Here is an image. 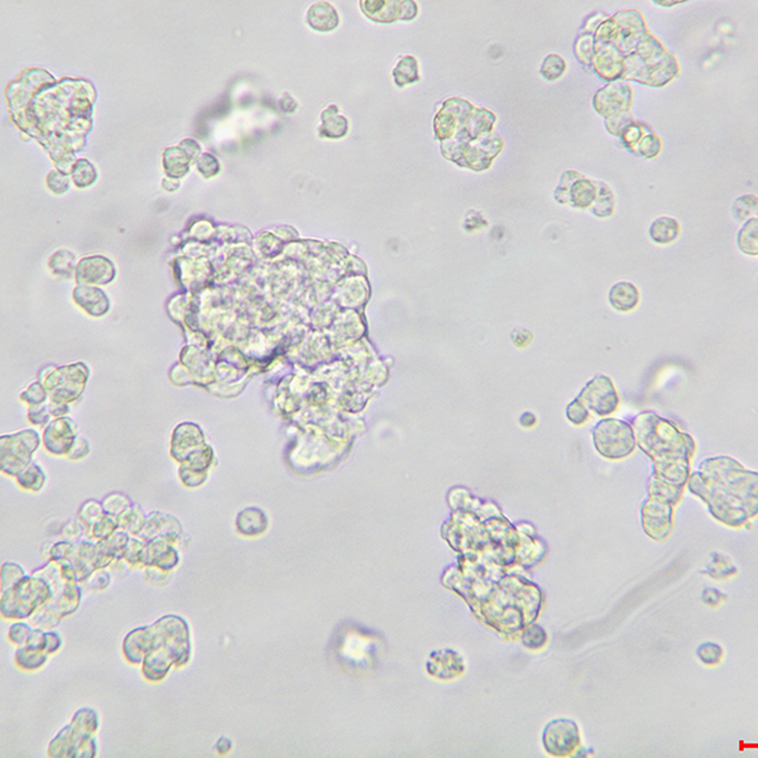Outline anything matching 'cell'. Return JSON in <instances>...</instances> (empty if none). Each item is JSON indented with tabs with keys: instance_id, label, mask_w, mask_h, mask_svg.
Segmentation results:
<instances>
[{
	"instance_id": "f546056e",
	"label": "cell",
	"mask_w": 758,
	"mask_h": 758,
	"mask_svg": "<svg viewBox=\"0 0 758 758\" xmlns=\"http://www.w3.org/2000/svg\"><path fill=\"white\" fill-rule=\"evenodd\" d=\"M27 575L24 569L15 563H6L1 566V594L7 593L12 588L19 584Z\"/></svg>"
},
{
	"instance_id": "cb8c5ba5",
	"label": "cell",
	"mask_w": 758,
	"mask_h": 758,
	"mask_svg": "<svg viewBox=\"0 0 758 758\" xmlns=\"http://www.w3.org/2000/svg\"><path fill=\"white\" fill-rule=\"evenodd\" d=\"M145 519L147 516L145 512L140 510V507L131 504L128 510H125L122 515L118 516L117 522L119 529L127 531L134 536H138L140 531L145 527Z\"/></svg>"
},
{
	"instance_id": "5bb4252c",
	"label": "cell",
	"mask_w": 758,
	"mask_h": 758,
	"mask_svg": "<svg viewBox=\"0 0 758 758\" xmlns=\"http://www.w3.org/2000/svg\"><path fill=\"white\" fill-rule=\"evenodd\" d=\"M181 535L182 526L177 518L161 512H152L150 516H147L145 527L140 531L138 538L145 540V542L153 538H163L168 542L176 544L179 542Z\"/></svg>"
},
{
	"instance_id": "44dd1931",
	"label": "cell",
	"mask_w": 758,
	"mask_h": 758,
	"mask_svg": "<svg viewBox=\"0 0 758 758\" xmlns=\"http://www.w3.org/2000/svg\"><path fill=\"white\" fill-rule=\"evenodd\" d=\"M307 22L311 27L321 32H328L339 24V17L335 9L328 3H317L312 6L307 13Z\"/></svg>"
},
{
	"instance_id": "7c38bea8",
	"label": "cell",
	"mask_w": 758,
	"mask_h": 758,
	"mask_svg": "<svg viewBox=\"0 0 758 758\" xmlns=\"http://www.w3.org/2000/svg\"><path fill=\"white\" fill-rule=\"evenodd\" d=\"M545 748L554 756H565L579 745L578 728L572 720L558 719L549 724L545 729Z\"/></svg>"
},
{
	"instance_id": "ba28073f",
	"label": "cell",
	"mask_w": 758,
	"mask_h": 758,
	"mask_svg": "<svg viewBox=\"0 0 758 758\" xmlns=\"http://www.w3.org/2000/svg\"><path fill=\"white\" fill-rule=\"evenodd\" d=\"M340 663L349 669L363 671L369 669L377 657V643L369 636L354 631H346L340 637L337 648Z\"/></svg>"
},
{
	"instance_id": "681fc988",
	"label": "cell",
	"mask_w": 758,
	"mask_h": 758,
	"mask_svg": "<svg viewBox=\"0 0 758 758\" xmlns=\"http://www.w3.org/2000/svg\"><path fill=\"white\" fill-rule=\"evenodd\" d=\"M524 645L529 646V647H540V646H542L545 641H546V636H545L542 629H540L538 627H533L531 631H529V634H524Z\"/></svg>"
},
{
	"instance_id": "7402d4cb",
	"label": "cell",
	"mask_w": 758,
	"mask_h": 758,
	"mask_svg": "<svg viewBox=\"0 0 758 758\" xmlns=\"http://www.w3.org/2000/svg\"><path fill=\"white\" fill-rule=\"evenodd\" d=\"M680 232L682 227L679 221L670 216H661L652 223L650 227V236L657 244L668 245L679 238Z\"/></svg>"
},
{
	"instance_id": "c3c4849f",
	"label": "cell",
	"mask_w": 758,
	"mask_h": 758,
	"mask_svg": "<svg viewBox=\"0 0 758 758\" xmlns=\"http://www.w3.org/2000/svg\"><path fill=\"white\" fill-rule=\"evenodd\" d=\"M86 531V527L83 526L81 522L79 521H71L70 524H66L63 527V538L66 541H71V542H79L81 538L83 536Z\"/></svg>"
},
{
	"instance_id": "30bf717a",
	"label": "cell",
	"mask_w": 758,
	"mask_h": 758,
	"mask_svg": "<svg viewBox=\"0 0 758 758\" xmlns=\"http://www.w3.org/2000/svg\"><path fill=\"white\" fill-rule=\"evenodd\" d=\"M583 405L598 416H608L620 406V398L612 379L606 376H595L586 383L580 393Z\"/></svg>"
},
{
	"instance_id": "1f68e13d",
	"label": "cell",
	"mask_w": 758,
	"mask_h": 758,
	"mask_svg": "<svg viewBox=\"0 0 758 758\" xmlns=\"http://www.w3.org/2000/svg\"><path fill=\"white\" fill-rule=\"evenodd\" d=\"M757 197L753 195H745L738 197L733 204V215L738 221H745L747 219L756 218L757 215Z\"/></svg>"
},
{
	"instance_id": "e0dca14e",
	"label": "cell",
	"mask_w": 758,
	"mask_h": 758,
	"mask_svg": "<svg viewBox=\"0 0 758 758\" xmlns=\"http://www.w3.org/2000/svg\"><path fill=\"white\" fill-rule=\"evenodd\" d=\"M97 542H92L89 538L80 540L76 542L75 551L71 558V564L76 572V579L79 584L89 579L90 575L97 572Z\"/></svg>"
},
{
	"instance_id": "7a4b0ae2",
	"label": "cell",
	"mask_w": 758,
	"mask_h": 758,
	"mask_svg": "<svg viewBox=\"0 0 758 758\" xmlns=\"http://www.w3.org/2000/svg\"><path fill=\"white\" fill-rule=\"evenodd\" d=\"M632 428L640 448L656 462L689 460L695 451L694 439L652 412L638 414Z\"/></svg>"
},
{
	"instance_id": "6da1fadb",
	"label": "cell",
	"mask_w": 758,
	"mask_h": 758,
	"mask_svg": "<svg viewBox=\"0 0 758 758\" xmlns=\"http://www.w3.org/2000/svg\"><path fill=\"white\" fill-rule=\"evenodd\" d=\"M190 657V628L182 617L168 614L148 626V647L142 662L147 680L162 682L172 666L184 668Z\"/></svg>"
},
{
	"instance_id": "f907efd6",
	"label": "cell",
	"mask_w": 758,
	"mask_h": 758,
	"mask_svg": "<svg viewBox=\"0 0 758 758\" xmlns=\"http://www.w3.org/2000/svg\"><path fill=\"white\" fill-rule=\"evenodd\" d=\"M232 747L233 743L232 741L227 737H220L218 739L216 745H215V751L218 752L219 755H227L229 752L232 751Z\"/></svg>"
},
{
	"instance_id": "d6a6232c",
	"label": "cell",
	"mask_w": 758,
	"mask_h": 758,
	"mask_svg": "<svg viewBox=\"0 0 758 758\" xmlns=\"http://www.w3.org/2000/svg\"><path fill=\"white\" fill-rule=\"evenodd\" d=\"M566 63L561 56L556 54H550L545 57L544 63L541 65L540 72L546 80H558L565 74Z\"/></svg>"
},
{
	"instance_id": "7dc6e473",
	"label": "cell",
	"mask_w": 758,
	"mask_h": 758,
	"mask_svg": "<svg viewBox=\"0 0 758 758\" xmlns=\"http://www.w3.org/2000/svg\"><path fill=\"white\" fill-rule=\"evenodd\" d=\"M179 478H181V481L185 485L193 488V487H199L202 483L205 482L207 473L205 471H197V470L190 468H181Z\"/></svg>"
},
{
	"instance_id": "ac0fdd59",
	"label": "cell",
	"mask_w": 758,
	"mask_h": 758,
	"mask_svg": "<svg viewBox=\"0 0 758 758\" xmlns=\"http://www.w3.org/2000/svg\"><path fill=\"white\" fill-rule=\"evenodd\" d=\"M236 531L245 538H255L268 529V518L258 508H245L235 519Z\"/></svg>"
},
{
	"instance_id": "2e32d148",
	"label": "cell",
	"mask_w": 758,
	"mask_h": 758,
	"mask_svg": "<svg viewBox=\"0 0 758 758\" xmlns=\"http://www.w3.org/2000/svg\"><path fill=\"white\" fill-rule=\"evenodd\" d=\"M179 564V552L166 538H153L145 542L142 554V565L156 566L163 572H170Z\"/></svg>"
},
{
	"instance_id": "e575fe53",
	"label": "cell",
	"mask_w": 758,
	"mask_h": 758,
	"mask_svg": "<svg viewBox=\"0 0 758 758\" xmlns=\"http://www.w3.org/2000/svg\"><path fill=\"white\" fill-rule=\"evenodd\" d=\"M105 515L106 513L104 510L103 504L97 503L95 501H89L83 503L79 510V521L86 527V530H89L90 527H92Z\"/></svg>"
},
{
	"instance_id": "52a82bcc",
	"label": "cell",
	"mask_w": 758,
	"mask_h": 758,
	"mask_svg": "<svg viewBox=\"0 0 758 758\" xmlns=\"http://www.w3.org/2000/svg\"><path fill=\"white\" fill-rule=\"evenodd\" d=\"M594 446L609 460H620L632 454L636 448L634 428L617 419H606L593 430Z\"/></svg>"
},
{
	"instance_id": "f35d334b",
	"label": "cell",
	"mask_w": 758,
	"mask_h": 758,
	"mask_svg": "<svg viewBox=\"0 0 758 758\" xmlns=\"http://www.w3.org/2000/svg\"><path fill=\"white\" fill-rule=\"evenodd\" d=\"M326 113L329 114V118L323 114V129H321V134L326 131L324 136H329L330 138H340L341 136H344L346 133V120L344 118L337 115V118H332L331 115V109H328Z\"/></svg>"
},
{
	"instance_id": "4dcf8cb0",
	"label": "cell",
	"mask_w": 758,
	"mask_h": 758,
	"mask_svg": "<svg viewBox=\"0 0 758 758\" xmlns=\"http://www.w3.org/2000/svg\"><path fill=\"white\" fill-rule=\"evenodd\" d=\"M118 529H119V526H118L117 518L109 516V515H105L92 527H90L89 530H86V538L97 540V541L99 540H106V538H111V535Z\"/></svg>"
},
{
	"instance_id": "277c9868",
	"label": "cell",
	"mask_w": 758,
	"mask_h": 758,
	"mask_svg": "<svg viewBox=\"0 0 758 758\" xmlns=\"http://www.w3.org/2000/svg\"><path fill=\"white\" fill-rule=\"evenodd\" d=\"M49 583L52 598L40 609L61 620L76 612L81 600V588L76 579L74 566L69 560H49L32 572Z\"/></svg>"
},
{
	"instance_id": "74e56055",
	"label": "cell",
	"mask_w": 758,
	"mask_h": 758,
	"mask_svg": "<svg viewBox=\"0 0 758 758\" xmlns=\"http://www.w3.org/2000/svg\"><path fill=\"white\" fill-rule=\"evenodd\" d=\"M651 131H652L648 127L634 120V123L628 125L626 131L622 133L620 138L623 139V142H624V145H626L628 150L634 153L636 145L641 140L642 137H645L646 134L651 133Z\"/></svg>"
},
{
	"instance_id": "4fadbf2b",
	"label": "cell",
	"mask_w": 758,
	"mask_h": 758,
	"mask_svg": "<svg viewBox=\"0 0 758 758\" xmlns=\"http://www.w3.org/2000/svg\"><path fill=\"white\" fill-rule=\"evenodd\" d=\"M362 9L373 21L382 23L412 19L417 14L414 1H362Z\"/></svg>"
},
{
	"instance_id": "ffe728a7",
	"label": "cell",
	"mask_w": 758,
	"mask_h": 758,
	"mask_svg": "<svg viewBox=\"0 0 758 758\" xmlns=\"http://www.w3.org/2000/svg\"><path fill=\"white\" fill-rule=\"evenodd\" d=\"M148 646V626L136 628L125 636L123 652L125 659L133 665L143 662Z\"/></svg>"
},
{
	"instance_id": "d6986e66",
	"label": "cell",
	"mask_w": 758,
	"mask_h": 758,
	"mask_svg": "<svg viewBox=\"0 0 758 758\" xmlns=\"http://www.w3.org/2000/svg\"><path fill=\"white\" fill-rule=\"evenodd\" d=\"M609 303L620 312L634 311L640 305V292L634 283H615L609 291Z\"/></svg>"
},
{
	"instance_id": "d4e9b609",
	"label": "cell",
	"mask_w": 758,
	"mask_h": 758,
	"mask_svg": "<svg viewBox=\"0 0 758 758\" xmlns=\"http://www.w3.org/2000/svg\"><path fill=\"white\" fill-rule=\"evenodd\" d=\"M49 660V654L31 650L26 646H19L15 652V663L18 668L26 671H35Z\"/></svg>"
},
{
	"instance_id": "9c48e42d",
	"label": "cell",
	"mask_w": 758,
	"mask_h": 758,
	"mask_svg": "<svg viewBox=\"0 0 758 758\" xmlns=\"http://www.w3.org/2000/svg\"><path fill=\"white\" fill-rule=\"evenodd\" d=\"M598 195L597 181L588 179L576 171L563 173L558 188L555 190V200L558 204H567L575 209L592 207Z\"/></svg>"
},
{
	"instance_id": "816d5d0a",
	"label": "cell",
	"mask_w": 758,
	"mask_h": 758,
	"mask_svg": "<svg viewBox=\"0 0 758 758\" xmlns=\"http://www.w3.org/2000/svg\"><path fill=\"white\" fill-rule=\"evenodd\" d=\"M655 3L663 6V7H670V6H675V4H682V1H655Z\"/></svg>"
},
{
	"instance_id": "836d02e7",
	"label": "cell",
	"mask_w": 758,
	"mask_h": 758,
	"mask_svg": "<svg viewBox=\"0 0 758 758\" xmlns=\"http://www.w3.org/2000/svg\"><path fill=\"white\" fill-rule=\"evenodd\" d=\"M662 150L661 139L656 136L655 133H648L641 140L637 143L634 153L637 156H642L646 159H654Z\"/></svg>"
},
{
	"instance_id": "4316f807",
	"label": "cell",
	"mask_w": 758,
	"mask_h": 758,
	"mask_svg": "<svg viewBox=\"0 0 758 758\" xmlns=\"http://www.w3.org/2000/svg\"><path fill=\"white\" fill-rule=\"evenodd\" d=\"M17 482L24 490L38 492L46 483V476L38 465L31 462L17 474Z\"/></svg>"
},
{
	"instance_id": "f1b7e54d",
	"label": "cell",
	"mask_w": 758,
	"mask_h": 758,
	"mask_svg": "<svg viewBox=\"0 0 758 758\" xmlns=\"http://www.w3.org/2000/svg\"><path fill=\"white\" fill-rule=\"evenodd\" d=\"M393 76H394V81L398 86L417 81L420 76L417 72V63L414 57L407 56L405 58H402L397 65V67L393 71Z\"/></svg>"
},
{
	"instance_id": "8992f818",
	"label": "cell",
	"mask_w": 758,
	"mask_h": 758,
	"mask_svg": "<svg viewBox=\"0 0 758 758\" xmlns=\"http://www.w3.org/2000/svg\"><path fill=\"white\" fill-rule=\"evenodd\" d=\"M52 598L49 583L35 575H27L19 584L1 594L0 611L6 620H26Z\"/></svg>"
},
{
	"instance_id": "ab89813d",
	"label": "cell",
	"mask_w": 758,
	"mask_h": 758,
	"mask_svg": "<svg viewBox=\"0 0 758 758\" xmlns=\"http://www.w3.org/2000/svg\"><path fill=\"white\" fill-rule=\"evenodd\" d=\"M145 541L142 538H131L129 542L123 550V560H125L129 566L142 565V554L145 550Z\"/></svg>"
},
{
	"instance_id": "3957f363",
	"label": "cell",
	"mask_w": 758,
	"mask_h": 758,
	"mask_svg": "<svg viewBox=\"0 0 758 758\" xmlns=\"http://www.w3.org/2000/svg\"><path fill=\"white\" fill-rule=\"evenodd\" d=\"M623 75L620 79L634 80L648 86L660 88L679 75V63L670 55L655 35H650L623 58Z\"/></svg>"
},
{
	"instance_id": "83f0119b",
	"label": "cell",
	"mask_w": 758,
	"mask_h": 758,
	"mask_svg": "<svg viewBox=\"0 0 758 758\" xmlns=\"http://www.w3.org/2000/svg\"><path fill=\"white\" fill-rule=\"evenodd\" d=\"M598 195L592 205V211L598 218H609L614 213V195L611 187L604 182L597 181Z\"/></svg>"
},
{
	"instance_id": "60d3db41",
	"label": "cell",
	"mask_w": 758,
	"mask_h": 758,
	"mask_svg": "<svg viewBox=\"0 0 758 758\" xmlns=\"http://www.w3.org/2000/svg\"><path fill=\"white\" fill-rule=\"evenodd\" d=\"M634 119L632 117V114L629 111H624V113H620L617 115L613 117L606 118V131H609L611 134L620 137L622 133L626 131L628 125L634 123Z\"/></svg>"
},
{
	"instance_id": "bcb514c9",
	"label": "cell",
	"mask_w": 758,
	"mask_h": 758,
	"mask_svg": "<svg viewBox=\"0 0 758 758\" xmlns=\"http://www.w3.org/2000/svg\"><path fill=\"white\" fill-rule=\"evenodd\" d=\"M83 584H86L91 590H104L111 584V574L105 572L104 569L97 570L92 575H90L89 579L83 581Z\"/></svg>"
},
{
	"instance_id": "5b68a950",
	"label": "cell",
	"mask_w": 758,
	"mask_h": 758,
	"mask_svg": "<svg viewBox=\"0 0 758 758\" xmlns=\"http://www.w3.org/2000/svg\"><path fill=\"white\" fill-rule=\"evenodd\" d=\"M99 728L97 711L90 708L77 710L49 747V757L92 758L97 756L95 733Z\"/></svg>"
},
{
	"instance_id": "ee69618b",
	"label": "cell",
	"mask_w": 758,
	"mask_h": 758,
	"mask_svg": "<svg viewBox=\"0 0 758 758\" xmlns=\"http://www.w3.org/2000/svg\"><path fill=\"white\" fill-rule=\"evenodd\" d=\"M129 540H131L129 532L122 530V529H118L111 535V538L105 540L111 549L115 551V560H123V550H124L127 544L129 542Z\"/></svg>"
},
{
	"instance_id": "603a6c76",
	"label": "cell",
	"mask_w": 758,
	"mask_h": 758,
	"mask_svg": "<svg viewBox=\"0 0 758 758\" xmlns=\"http://www.w3.org/2000/svg\"><path fill=\"white\" fill-rule=\"evenodd\" d=\"M23 646L31 648V650H35V651H40V652L52 655L63 646V638L60 637V634L54 632V631H46V629H41V628H35L29 636L26 645H23Z\"/></svg>"
},
{
	"instance_id": "b9f144b4",
	"label": "cell",
	"mask_w": 758,
	"mask_h": 758,
	"mask_svg": "<svg viewBox=\"0 0 758 758\" xmlns=\"http://www.w3.org/2000/svg\"><path fill=\"white\" fill-rule=\"evenodd\" d=\"M566 417H567L569 422H572V425L580 426V425H584L586 421L589 420L590 412L583 405V402L579 398H576L566 407Z\"/></svg>"
},
{
	"instance_id": "8d00e7d4",
	"label": "cell",
	"mask_w": 758,
	"mask_h": 758,
	"mask_svg": "<svg viewBox=\"0 0 758 758\" xmlns=\"http://www.w3.org/2000/svg\"><path fill=\"white\" fill-rule=\"evenodd\" d=\"M575 55L579 63L586 66H592L594 57V35H583L575 42Z\"/></svg>"
},
{
	"instance_id": "f6af8a7d",
	"label": "cell",
	"mask_w": 758,
	"mask_h": 758,
	"mask_svg": "<svg viewBox=\"0 0 758 758\" xmlns=\"http://www.w3.org/2000/svg\"><path fill=\"white\" fill-rule=\"evenodd\" d=\"M76 542H71V541H61V542H57V544L52 546L51 551H49V560H71L74 551H75Z\"/></svg>"
},
{
	"instance_id": "7bdbcfd3",
	"label": "cell",
	"mask_w": 758,
	"mask_h": 758,
	"mask_svg": "<svg viewBox=\"0 0 758 758\" xmlns=\"http://www.w3.org/2000/svg\"><path fill=\"white\" fill-rule=\"evenodd\" d=\"M32 632H33V629L28 623L18 622V623H14L13 626L9 628L8 640L12 642L13 645L23 646V645H26V642L28 641V638H29V636Z\"/></svg>"
},
{
	"instance_id": "484cf974",
	"label": "cell",
	"mask_w": 758,
	"mask_h": 758,
	"mask_svg": "<svg viewBox=\"0 0 758 758\" xmlns=\"http://www.w3.org/2000/svg\"><path fill=\"white\" fill-rule=\"evenodd\" d=\"M757 218H752L739 230L737 236L738 247L748 255H757Z\"/></svg>"
},
{
	"instance_id": "9a60e30c",
	"label": "cell",
	"mask_w": 758,
	"mask_h": 758,
	"mask_svg": "<svg viewBox=\"0 0 758 758\" xmlns=\"http://www.w3.org/2000/svg\"><path fill=\"white\" fill-rule=\"evenodd\" d=\"M594 72L599 75L600 79L613 81L623 75V57L620 51L612 45L594 43V57L592 60Z\"/></svg>"
},
{
	"instance_id": "d590c367",
	"label": "cell",
	"mask_w": 758,
	"mask_h": 758,
	"mask_svg": "<svg viewBox=\"0 0 758 758\" xmlns=\"http://www.w3.org/2000/svg\"><path fill=\"white\" fill-rule=\"evenodd\" d=\"M102 504L106 515L117 518L119 515H122L125 510L131 507V501L124 494L113 493L111 496L106 497Z\"/></svg>"
},
{
	"instance_id": "8fae6325",
	"label": "cell",
	"mask_w": 758,
	"mask_h": 758,
	"mask_svg": "<svg viewBox=\"0 0 758 758\" xmlns=\"http://www.w3.org/2000/svg\"><path fill=\"white\" fill-rule=\"evenodd\" d=\"M593 105L597 113L606 119L629 111L632 105V89L622 81L609 83L595 94Z\"/></svg>"
}]
</instances>
